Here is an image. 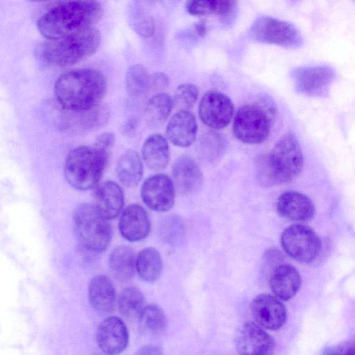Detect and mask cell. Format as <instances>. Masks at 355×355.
<instances>
[{
	"instance_id": "e0dca14e",
	"label": "cell",
	"mask_w": 355,
	"mask_h": 355,
	"mask_svg": "<svg viewBox=\"0 0 355 355\" xmlns=\"http://www.w3.org/2000/svg\"><path fill=\"white\" fill-rule=\"evenodd\" d=\"M198 125L196 117L188 110H180L170 119L166 129L169 141L179 147H188L196 140Z\"/></svg>"
},
{
	"instance_id": "f1b7e54d",
	"label": "cell",
	"mask_w": 355,
	"mask_h": 355,
	"mask_svg": "<svg viewBox=\"0 0 355 355\" xmlns=\"http://www.w3.org/2000/svg\"><path fill=\"white\" fill-rule=\"evenodd\" d=\"M142 293L136 287L128 286L123 289L118 297V309L121 315L134 318L140 315L144 307Z\"/></svg>"
},
{
	"instance_id": "5b68a950",
	"label": "cell",
	"mask_w": 355,
	"mask_h": 355,
	"mask_svg": "<svg viewBox=\"0 0 355 355\" xmlns=\"http://www.w3.org/2000/svg\"><path fill=\"white\" fill-rule=\"evenodd\" d=\"M107 220L94 205L85 203L76 209L73 215L75 230L85 249L101 252L107 248L111 229Z\"/></svg>"
},
{
	"instance_id": "3957f363",
	"label": "cell",
	"mask_w": 355,
	"mask_h": 355,
	"mask_svg": "<svg viewBox=\"0 0 355 355\" xmlns=\"http://www.w3.org/2000/svg\"><path fill=\"white\" fill-rule=\"evenodd\" d=\"M101 42L99 30L91 26L62 37L48 40L42 55L52 65L67 67L78 63L94 54Z\"/></svg>"
},
{
	"instance_id": "1f68e13d",
	"label": "cell",
	"mask_w": 355,
	"mask_h": 355,
	"mask_svg": "<svg viewBox=\"0 0 355 355\" xmlns=\"http://www.w3.org/2000/svg\"><path fill=\"white\" fill-rule=\"evenodd\" d=\"M130 24L133 30L141 37H151L155 30L153 16L142 8H135L130 16Z\"/></svg>"
},
{
	"instance_id": "b9f144b4",
	"label": "cell",
	"mask_w": 355,
	"mask_h": 355,
	"mask_svg": "<svg viewBox=\"0 0 355 355\" xmlns=\"http://www.w3.org/2000/svg\"><path fill=\"white\" fill-rule=\"evenodd\" d=\"M196 30L198 33V34L202 35V34L205 33V24L203 22H201L197 26H196Z\"/></svg>"
},
{
	"instance_id": "2e32d148",
	"label": "cell",
	"mask_w": 355,
	"mask_h": 355,
	"mask_svg": "<svg viewBox=\"0 0 355 355\" xmlns=\"http://www.w3.org/2000/svg\"><path fill=\"white\" fill-rule=\"evenodd\" d=\"M172 175L178 190L183 194H192L200 188L203 182L201 169L190 156L178 157L173 164Z\"/></svg>"
},
{
	"instance_id": "60d3db41",
	"label": "cell",
	"mask_w": 355,
	"mask_h": 355,
	"mask_svg": "<svg viewBox=\"0 0 355 355\" xmlns=\"http://www.w3.org/2000/svg\"><path fill=\"white\" fill-rule=\"evenodd\" d=\"M345 355H355V336L344 343Z\"/></svg>"
},
{
	"instance_id": "f35d334b",
	"label": "cell",
	"mask_w": 355,
	"mask_h": 355,
	"mask_svg": "<svg viewBox=\"0 0 355 355\" xmlns=\"http://www.w3.org/2000/svg\"><path fill=\"white\" fill-rule=\"evenodd\" d=\"M135 355H163V353L157 346L146 345L140 348Z\"/></svg>"
},
{
	"instance_id": "603a6c76",
	"label": "cell",
	"mask_w": 355,
	"mask_h": 355,
	"mask_svg": "<svg viewBox=\"0 0 355 355\" xmlns=\"http://www.w3.org/2000/svg\"><path fill=\"white\" fill-rule=\"evenodd\" d=\"M142 157L147 166L153 171L165 168L169 162L170 151L166 139L159 134L148 137L142 150Z\"/></svg>"
},
{
	"instance_id": "cb8c5ba5",
	"label": "cell",
	"mask_w": 355,
	"mask_h": 355,
	"mask_svg": "<svg viewBox=\"0 0 355 355\" xmlns=\"http://www.w3.org/2000/svg\"><path fill=\"white\" fill-rule=\"evenodd\" d=\"M134 251L126 245L116 247L109 257V269L112 276L120 282H127L136 270Z\"/></svg>"
},
{
	"instance_id": "ffe728a7",
	"label": "cell",
	"mask_w": 355,
	"mask_h": 355,
	"mask_svg": "<svg viewBox=\"0 0 355 355\" xmlns=\"http://www.w3.org/2000/svg\"><path fill=\"white\" fill-rule=\"evenodd\" d=\"M269 284L277 297L287 301L294 297L300 289L301 277L295 267L282 263L271 272Z\"/></svg>"
},
{
	"instance_id": "e575fe53",
	"label": "cell",
	"mask_w": 355,
	"mask_h": 355,
	"mask_svg": "<svg viewBox=\"0 0 355 355\" xmlns=\"http://www.w3.org/2000/svg\"><path fill=\"white\" fill-rule=\"evenodd\" d=\"M198 97V89L193 84L185 83L178 87L173 98V105L180 110L193 107Z\"/></svg>"
},
{
	"instance_id": "52a82bcc",
	"label": "cell",
	"mask_w": 355,
	"mask_h": 355,
	"mask_svg": "<svg viewBox=\"0 0 355 355\" xmlns=\"http://www.w3.org/2000/svg\"><path fill=\"white\" fill-rule=\"evenodd\" d=\"M268 155L280 184L291 181L303 169V153L297 137L292 132L281 137Z\"/></svg>"
},
{
	"instance_id": "277c9868",
	"label": "cell",
	"mask_w": 355,
	"mask_h": 355,
	"mask_svg": "<svg viewBox=\"0 0 355 355\" xmlns=\"http://www.w3.org/2000/svg\"><path fill=\"white\" fill-rule=\"evenodd\" d=\"M109 155L94 146H81L67 155L64 168L68 183L78 190L94 187L107 164Z\"/></svg>"
},
{
	"instance_id": "9a60e30c",
	"label": "cell",
	"mask_w": 355,
	"mask_h": 355,
	"mask_svg": "<svg viewBox=\"0 0 355 355\" xmlns=\"http://www.w3.org/2000/svg\"><path fill=\"white\" fill-rule=\"evenodd\" d=\"M128 331L123 320L116 316L104 319L96 331V340L101 351L107 355L121 353L128 343Z\"/></svg>"
},
{
	"instance_id": "484cf974",
	"label": "cell",
	"mask_w": 355,
	"mask_h": 355,
	"mask_svg": "<svg viewBox=\"0 0 355 355\" xmlns=\"http://www.w3.org/2000/svg\"><path fill=\"white\" fill-rule=\"evenodd\" d=\"M173 105V100L168 94L159 93L151 97L144 112L146 125L152 129L160 128L169 116Z\"/></svg>"
},
{
	"instance_id": "6da1fadb",
	"label": "cell",
	"mask_w": 355,
	"mask_h": 355,
	"mask_svg": "<svg viewBox=\"0 0 355 355\" xmlns=\"http://www.w3.org/2000/svg\"><path fill=\"white\" fill-rule=\"evenodd\" d=\"M107 90L104 75L92 68H79L61 74L54 84V95L64 110L83 112L98 106Z\"/></svg>"
},
{
	"instance_id": "83f0119b",
	"label": "cell",
	"mask_w": 355,
	"mask_h": 355,
	"mask_svg": "<svg viewBox=\"0 0 355 355\" xmlns=\"http://www.w3.org/2000/svg\"><path fill=\"white\" fill-rule=\"evenodd\" d=\"M226 147V140L221 135L209 131L199 139L197 151L203 162L213 165L217 164L223 157Z\"/></svg>"
},
{
	"instance_id": "d6986e66",
	"label": "cell",
	"mask_w": 355,
	"mask_h": 355,
	"mask_svg": "<svg viewBox=\"0 0 355 355\" xmlns=\"http://www.w3.org/2000/svg\"><path fill=\"white\" fill-rule=\"evenodd\" d=\"M278 214L292 220H306L313 217L315 207L311 200L297 191L282 193L277 202Z\"/></svg>"
},
{
	"instance_id": "4fadbf2b",
	"label": "cell",
	"mask_w": 355,
	"mask_h": 355,
	"mask_svg": "<svg viewBox=\"0 0 355 355\" xmlns=\"http://www.w3.org/2000/svg\"><path fill=\"white\" fill-rule=\"evenodd\" d=\"M236 347L239 355H273L275 343L261 327L248 322L238 331Z\"/></svg>"
},
{
	"instance_id": "7a4b0ae2",
	"label": "cell",
	"mask_w": 355,
	"mask_h": 355,
	"mask_svg": "<svg viewBox=\"0 0 355 355\" xmlns=\"http://www.w3.org/2000/svg\"><path fill=\"white\" fill-rule=\"evenodd\" d=\"M103 8L96 1H70L56 4L37 21L40 33L48 40L94 26Z\"/></svg>"
},
{
	"instance_id": "4dcf8cb0",
	"label": "cell",
	"mask_w": 355,
	"mask_h": 355,
	"mask_svg": "<svg viewBox=\"0 0 355 355\" xmlns=\"http://www.w3.org/2000/svg\"><path fill=\"white\" fill-rule=\"evenodd\" d=\"M150 75L141 64L129 67L125 75L128 92L133 96H139L149 91Z\"/></svg>"
},
{
	"instance_id": "8992f818",
	"label": "cell",
	"mask_w": 355,
	"mask_h": 355,
	"mask_svg": "<svg viewBox=\"0 0 355 355\" xmlns=\"http://www.w3.org/2000/svg\"><path fill=\"white\" fill-rule=\"evenodd\" d=\"M271 119L268 112L256 103H247L237 111L233 132L239 141L250 144H260L268 137Z\"/></svg>"
},
{
	"instance_id": "8fae6325",
	"label": "cell",
	"mask_w": 355,
	"mask_h": 355,
	"mask_svg": "<svg viewBox=\"0 0 355 355\" xmlns=\"http://www.w3.org/2000/svg\"><path fill=\"white\" fill-rule=\"evenodd\" d=\"M234 112L232 100L217 91L206 92L198 107L200 120L207 126L216 130L225 128L230 123Z\"/></svg>"
},
{
	"instance_id": "74e56055",
	"label": "cell",
	"mask_w": 355,
	"mask_h": 355,
	"mask_svg": "<svg viewBox=\"0 0 355 355\" xmlns=\"http://www.w3.org/2000/svg\"><path fill=\"white\" fill-rule=\"evenodd\" d=\"M282 255L278 250L272 248L265 252L263 257V267L272 268V271L278 266L277 263L281 261ZM271 271V272H272Z\"/></svg>"
},
{
	"instance_id": "d590c367",
	"label": "cell",
	"mask_w": 355,
	"mask_h": 355,
	"mask_svg": "<svg viewBox=\"0 0 355 355\" xmlns=\"http://www.w3.org/2000/svg\"><path fill=\"white\" fill-rule=\"evenodd\" d=\"M114 141L115 137L113 133L103 132L96 138L94 146L110 155V150L114 146Z\"/></svg>"
},
{
	"instance_id": "7402d4cb",
	"label": "cell",
	"mask_w": 355,
	"mask_h": 355,
	"mask_svg": "<svg viewBox=\"0 0 355 355\" xmlns=\"http://www.w3.org/2000/svg\"><path fill=\"white\" fill-rule=\"evenodd\" d=\"M88 298L92 307L96 311L108 313L112 311L116 293L110 278L101 275L92 277L88 285Z\"/></svg>"
},
{
	"instance_id": "4316f807",
	"label": "cell",
	"mask_w": 355,
	"mask_h": 355,
	"mask_svg": "<svg viewBox=\"0 0 355 355\" xmlns=\"http://www.w3.org/2000/svg\"><path fill=\"white\" fill-rule=\"evenodd\" d=\"M163 264L159 252L154 248L141 250L136 259V270L146 282L154 283L160 277Z\"/></svg>"
},
{
	"instance_id": "ac0fdd59",
	"label": "cell",
	"mask_w": 355,
	"mask_h": 355,
	"mask_svg": "<svg viewBox=\"0 0 355 355\" xmlns=\"http://www.w3.org/2000/svg\"><path fill=\"white\" fill-rule=\"evenodd\" d=\"M119 229L126 240L138 241L147 236L150 230V223L146 211L141 206L130 205L122 212Z\"/></svg>"
},
{
	"instance_id": "8d00e7d4",
	"label": "cell",
	"mask_w": 355,
	"mask_h": 355,
	"mask_svg": "<svg viewBox=\"0 0 355 355\" xmlns=\"http://www.w3.org/2000/svg\"><path fill=\"white\" fill-rule=\"evenodd\" d=\"M169 85L168 76L162 72H157L150 76L149 91L164 89Z\"/></svg>"
},
{
	"instance_id": "44dd1931",
	"label": "cell",
	"mask_w": 355,
	"mask_h": 355,
	"mask_svg": "<svg viewBox=\"0 0 355 355\" xmlns=\"http://www.w3.org/2000/svg\"><path fill=\"white\" fill-rule=\"evenodd\" d=\"M123 200L121 188L112 181L101 184L94 193V205L107 220L118 216L122 209Z\"/></svg>"
},
{
	"instance_id": "836d02e7",
	"label": "cell",
	"mask_w": 355,
	"mask_h": 355,
	"mask_svg": "<svg viewBox=\"0 0 355 355\" xmlns=\"http://www.w3.org/2000/svg\"><path fill=\"white\" fill-rule=\"evenodd\" d=\"M257 180L262 187H270L280 184L270 162L268 154L259 155L254 160Z\"/></svg>"
},
{
	"instance_id": "7c38bea8",
	"label": "cell",
	"mask_w": 355,
	"mask_h": 355,
	"mask_svg": "<svg viewBox=\"0 0 355 355\" xmlns=\"http://www.w3.org/2000/svg\"><path fill=\"white\" fill-rule=\"evenodd\" d=\"M141 196L149 209L158 212L168 211L175 202L174 184L166 175H153L143 183Z\"/></svg>"
},
{
	"instance_id": "d4e9b609",
	"label": "cell",
	"mask_w": 355,
	"mask_h": 355,
	"mask_svg": "<svg viewBox=\"0 0 355 355\" xmlns=\"http://www.w3.org/2000/svg\"><path fill=\"white\" fill-rule=\"evenodd\" d=\"M116 171L123 185L128 187L136 186L143 175V164L138 153L133 150L123 153L118 160Z\"/></svg>"
},
{
	"instance_id": "30bf717a",
	"label": "cell",
	"mask_w": 355,
	"mask_h": 355,
	"mask_svg": "<svg viewBox=\"0 0 355 355\" xmlns=\"http://www.w3.org/2000/svg\"><path fill=\"white\" fill-rule=\"evenodd\" d=\"M335 76L334 70L327 65L302 67L292 71L296 90L309 96L327 95Z\"/></svg>"
},
{
	"instance_id": "d6a6232c",
	"label": "cell",
	"mask_w": 355,
	"mask_h": 355,
	"mask_svg": "<svg viewBox=\"0 0 355 355\" xmlns=\"http://www.w3.org/2000/svg\"><path fill=\"white\" fill-rule=\"evenodd\" d=\"M186 9L194 16L214 14L223 17L227 11V6L225 1H189Z\"/></svg>"
},
{
	"instance_id": "f546056e",
	"label": "cell",
	"mask_w": 355,
	"mask_h": 355,
	"mask_svg": "<svg viewBox=\"0 0 355 355\" xmlns=\"http://www.w3.org/2000/svg\"><path fill=\"white\" fill-rule=\"evenodd\" d=\"M167 320L164 311L157 304L146 306L139 315L141 331L148 334H157L166 327Z\"/></svg>"
},
{
	"instance_id": "5bb4252c",
	"label": "cell",
	"mask_w": 355,
	"mask_h": 355,
	"mask_svg": "<svg viewBox=\"0 0 355 355\" xmlns=\"http://www.w3.org/2000/svg\"><path fill=\"white\" fill-rule=\"evenodd\" d=\"M250 311L257 322L266 329H280L287 319L284 305L276 297L268 294L256 296L250 304Z\"/></svg>"
},
{
	"instance_id": "ab89813d",
	"label": "cell",
	"mask_w": 355,
	"mask_h": 355,
	"mask_svg": "<svg viewBox=\"0 0 355 355\" xmlns=\"http://www.w3.org/2000/svg\"><path fill=\"white\" fill-rule=\"evenodd\" d=\"M322 355H345L344 343L327 348Z\"/></svg>"
},
{
	"instance_id": "9c48e42d",
	"label": "cell",
	"mask_w": 355,
	"mask_h": 355,
	"mask_svg": "<svg viewBox=\"0 0 355 355\" xmlns=\"http://www.w3.org/2000/svg\"><path fill=\"white\" fill-rule=\"evenodd\" d=\"M281 244L291 258L306 263L315 260L321 250V241L317 234L311 227L300 224L284 230Z\"/></svg>"
},
{
	"instance_id": "ba28073f",
	"label": "cell",
	"mask_w": 355,
	"mask_h": 355,
	"mask_svg": "<svg viewBox=\"0 0 355 355\" xmlns=\"http://www.w3.org/2000/svg\"><path fill=\"white\" fill-rule=\"evenodd\" d=\"M250 34L253 40L266 44L296 49L303 43L300 30L292 23L269 16L258 17Z\"/></svg>"
}]
</instances>
